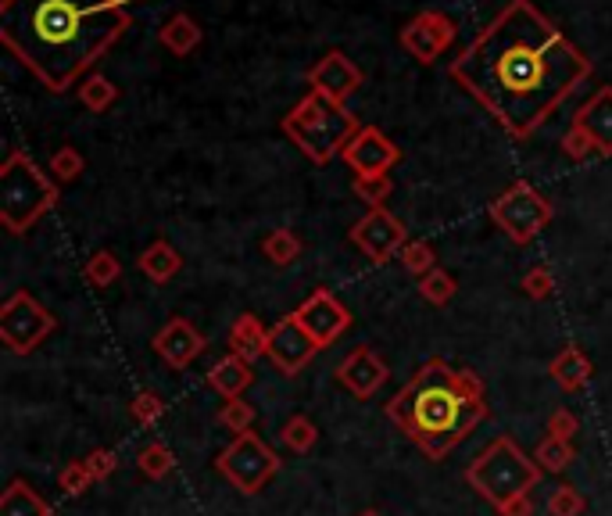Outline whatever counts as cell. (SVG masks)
<instances>
[{
    "label": "cell",
    "instance_id": "1",
    "mask_svg": "<svg viewBox=\"0 0 612 516\" xmlns=\"http://www.w3.org/2000/svg\"><path fill=\"white\" fill-rule=\"evenodd\" d=\"M448 76L509 137L527 140L591 79V58L530 0H509L451 61Z\"/></svg>",
    "mask_w": 612,
    "mask_h": 516
},
{
    "label": "cell",
    "instance_id": "2",
    "mask_svg": "<svg viewBox=\"0 0 612 516\" xmlns=\"http://www.w3.org/2000/svg\"><path fill=\"white\" fill-rule=\"evenodd\" d=\"M129 0H0V43L51 94H68L126 36Z\"/></svg>",
    "mask_w": 612,
    "mask_h": 516
},
{
    "label": "cell",
    "instance_id": "3",
    "mask_svg": "<svg viewBox=\"0 0 612 516\" xmlns=\"http://www.w3.org/2000/svg\"><path fill=\"white\" fill-rule=\"evenodd\" d=\"M387 416L426 459L441 463L487 420L484 380L473 370H455L451 362L430 359L387 402Z\"/></svg>",
    "mask_w": 612,
    "mask_h": 516
},
{
    "label": "cell",
    "instance_id": "4",
    "mask_svg": "<svg viewBox=\"0 0 612 516\" xmlns=\"http://www.w3.org/2000/svg\"><path fill=\"white\" fill-rule=\"evenodd\" d=\"M280 129L290 137V144H298L301 155L312 158L315 165H326L337 155H344V147L362 129V122H358V115L348 112V104H333L323 94L308 90L283 115Z\"/></svg>",
    "mask_w": 612,
    "mask_h": 516
},
{
    "label": "cell",
    "instance_id": "5",
    "mask_svg": "<svg viewBox=\"0 0 612 516\" xmlns=\"http://www.w3.org/2000/svg\"><path fill=\"white\" fill-rule=\"evenodd\" d=\"M58 183L26 151H8L0 165V223L11 237L29 233L43 215L58 205Z\"/></svg>",
    "mask_w": 612,
    "mask_h": 516
},
{
    "label": "cell",
    "instance_id": "6",
    "mask_svg": "<svg viewBox=\"0 0 612 516\" xmlns=\"http://www.w3.org/2000/svg\"><path fill=\"white\" fill-rule=\"evenodd\" d=\"M541 473L544 470L537 466V459L527 456L516 441L502 434L487 448H480V456L466 470V481L480 499L491 502L494 509H502L509 502L530 495L537 488V481H541Z\"/></svg>",
    "mask_w": 612,
    "mask_h": 516
},
{
    "label": "cell",
    "instance_id": "7",
    "mask_svg": "<svg viewBox=\"0 0 612 516\" xmlns=\"http://www.w3.org/2000/svg\"><path fill=\"white\" fill-rule=\"evenodd\" d=\"M487 212H491L494 226H498L512 244L523 248V244L537 241V237L548 230L555 208H552V201L544 198L541 190L534 187V183L516 180L509 190H502V194L491 201Z\"/></svg>",
    "mask_w": 612,
    "mask_h": 516
},
{
    "label": "cell",
    "instance_id": "8",
    "mask_svg": "<svg viewBox=\"0 0 612 516\" xmlns=\"http://www.w3.org/2000/svg\"><path fill=\"white\" fill-rule=\"evenodd\" d=\"M215 470L240 495H258L280 473V456L258 438L255 430H247V434H240V438H233L230 445L222 448L219 459H215Z\"/></svg>",
    "mask_w": 612,
    "mask_h": 516
},
{
    "label": "cell",
    "instance_id": "9",
    "mask_svg": "<svg viewBox=\"0 0 612 516\" xmlns=\"http://www.w3.org/2000/svg\"><path fill=\"white\" fill-rule=\"evenodd\" d=\"M58 330V319L43 309L29 291H15L0 305V341L15 355L36 352Z\"/></svg>",
    "mask_w": 612,
    "mask_h": 516
},
{
    "label": "cell",
    "instance_id": "10",
    "mask_svg": "<svg viewBox=\"0 0 612 516\" xmlns=\"http://www.w3.org/2000/svg\"><path fill=\"white\" fill-rule=\"evenodd\" d=\"M351 244L366 258H373L376 266L391 262L394 255H401V248L408 244V230L401 226L398 215H391L387 208H369L355 226H351Z\"/></svg>",
    "mask_w": 612,
    "mask_h": 516
},
{
    "label": "cell",
    "instance_id": "11",
    "mask_svg": "<svg viewBox=\"0 0 612 516\" xmlns=\"http://www.w3.org/2000/svg\"><path fill=\"white\" fill-rule=\"evenodd\" d=\"M294 319H298L301 327H305V334L312 337L319 348H330V344H337L340 337L348 334V327H351L348 305L333 298L326 287H315V291L308 294L305 301H301L298 309H294Z\"/></svg>",
    "mask_w": 612,
    "mask_h": 516
},
{
    "label": "cell",
    "instance_id": "12",
    "mask_svg": "<svg viewBox=\"0 0 612 516\" xmlns=\"http://www.w3.org/2000/svg\"><path fill=\"white\" fill-rule=\"evenodd\" d=\"M455 36H459V26L444 11H419L412 22H405V29L398 33V43L419 65H434L455 43Z\"/></svg>",
    "mask_w": 612,
    "mask_h": 516
},
{
    "label": "cell",
    "instance_id": "13",
    "mask_svg": "<svg viewBox=\"0 0 612 516\" xmlns=\"http://www.w3.org/2000/svg\"><path fill=\"white\" fill-rule=\"evenodd\" d=\"M344 162L355 176H391V169L401 162V147L394 144L383 129L362 126L344 147Z\"/></svg>",
    "mask_w": 612,
    "mask_h": 516
},
{
    "label": "cell",
    "instance_id": "14",
    "mask_svg": "<svg viewBox=\"0 0 612 516\" xmlns=\"http://www.w3.org/2000/svg\"><path fill=\"white\" fill-rule=\"evenodd\" d=\"M315 352H323V348H319V344L305 334V327L294 319V312H290L287 319H280V323H272V327H269L265 359H269L280 373H287V377H294V373L305 370L308 362L315 359Z\"/></svg>",
    "mask_w": 612,
    "mask_h": 516
},
{
    "label": "cell",
    "instance_id": "15",
    "mask_svg": "<svg viewBox=\"0 0 612 516\" xmlns=\"http://www.w3.org/2000/svg\"><path fill=\"white\" fill-rule=\"evenodd\" d=\"M308 86L333 104H348L362 86V69L344 51H326L308 69Z\"/></svg>",
    "mask_w": 612,
    "mask_h": 516
},
{
    "label": "cell",
    "instance_id": "16",
    "mask_svg": "<svg viewBox=\"0 0 612 516\" xmlns=\"http://www.w3.org/2000/svg\"><path fill=\"white\" fill-rule=\"evenodd\" d=\"M337 380L348 387L358 402H369V398H373L376 391L391 380V366H387V362H383L373 348H366V344H362V348H355L348 359L337 362Z\"/></svg>",
    "mask_w": 612,
    "mask_h": 516
},
{
    "label": "cell",
    "instance_id": "17",
    "mask_svg": "<svg viewBox=\"0 0 612 516\" xmlns=\"http://www.w3.org/2000/svg\"><path fill=\"white\" fill-rule=\"evenodd\" d=\"M204 344L208 341H204V334L190 323V319L172 316L169 323L154 334L151 348L158 352V359H162L165 366H172V370H187L190 362L204 352Z\"/></svg>",
    "mask_w": 612,
    "mask_h": 516
},
{
    "label": "cell",
    "instance_id": "18",
    "mask_svg": "<svg viewBox=\"0 0 612 516\" xmlns=\"http://www.w3.org/2000/svg\"><path fill=\"white\" fill-rule=\"evenodd\" d=\"M577 126L587 129V137L595 140V151L602 158H612V86H598L573 115Z\"/></svg>",
    "mask_w": 612,
    "mask_h": 516
},
{
    "label": "cell",
    "instance_id": "19",
    "mask_svg": "<svg viewBox=\"0 0 612 516\" xmlns=\"http://www.w3.org/2000/svg\"><path fill=\"white\" fill-rule=\"evenodd\" d=\"M548 373H552V380L562 387V391L580 395V391L591 384V373H595V366H591V359H587V352L580 348V344H566V348H562V352L552 359Z\"/></svg>",
    "mask_w": 612,
    "mask_h": 516
},
{
    "label": "cell",
    "instance_id": "20",
    "mask_svg": "<svg viewBox=\"0 0 612 516\" xmlns=\"http://www.w3.org/2000/svg\"><path fill=\"white\" fill-rule=\"evenodd\" d=\"M265 344H269V327L255 312H240L230 327V352L244 362H258L265 355Z\"/></svg>",
    "mask_w": 612,
    "mask_h": 516
},
{
    "label": "cell",
    "instance_id": "21",
    "mask_svg": "<svg viewBox=\"0 0 612 516\" xmlns=\"http://www.w3.org/2000/svg\"><path fill=\"white\" fill-rule=\"evenodd\" d=\"M255 373H251V362H244L240 355L226 352L212 370H208V384L219 391L222 398H244V391L251 387Z\"/></svg>",
    "mask_w": 612,
    "mask_h": 516
},
{
    "label": "cell",
    "instance_id": "22",
    "mask_svg": "<svg viewBox=\"0 0 612 516\" xmlns=\"http://www.w3.org/2000/svg\"><path fill=\"white\" fill-rule=\"evenodd\" d=\"M0 516H54V509L33 484L15 477V481H8V488L0 491Z\"/></svg>",
    "mask_w": 612,
    "mask_h": 516
},
{
    "label": "cell",
    "instance_id": "23",
    "mask_svg": "<svg viewBox=\"0 0 612 516\" xmlns=\"http://www.w3.org/2000/svg\"><path fill=\"white\" fill-rule=\"evenodd\" d=\"M136 269H140L147 280H154V284H169L172 276L183 269V255H179L169 241H154V244H147V248L140 251Z\"/></svg>",
    "mask_w": 612,
    "mask_h": 516
},
{
    "label": "cell",
    "instance_id": "24",
    "mask_svg": "<svg viewBox=\"0 0 612 516\" xmlns=\"http://www.w3.org/2000/svg\"><path fill=\"white\" fill-rule=\"evenodd\" d=\"M201 40H204L201 26H197V22L187 15V11L172 15L169 22H165V26L158 29V43H162L165 51L176 54V58H187V54H194L197 47H201Z\"/></svg>",
    "mask_w": 612,
    "mask_h": 516
},
{
    "label": "cell",
    "instance_id": "25",
    "mask_svg": "<svg viewBox=\"0 0 612 516\" xmlns=\"http://www.w3.org/2000/svg\"><path fill=\"white\" fill-rule=\"evenodd\" d=\"M76 97H79V104H83L86 112L101 115V112H108L111 104L119 101V86L111 83L108 76H101V72H90V76L76 86Z\"/></svg>",
    "mask_w": 612,
    "mask_h": 516
},
{
    "label": "cell",
    "instance_id": "26",
    "mask_svg": "<svg viewBox=\"0 0 612 516\" xmlns=\"http://www.w3.org/2000/svg\"><path fill=\"white\" fill-rule=\"evenodd\" d=\"M301 251H305V244H301V237L294 230H287V226H280V230H269L262 241V255L269 258L272 266H294L301 258Z\"/></svg>",
    "mask_w": 612,
    "mask_h": 516
},
{
    "label": "cell",
    "instance_id": "27",
    "mask_svg": "<svg viewBox=\"0 0 612 516\" xmlns=\"http://www.w3.org/2000/svg\"><path fill=\"white\" fill-rule=\"evenodd\" d=\"M83 276L90 280L94 287H115L122 280V262H119V255L115 251H108V248H97L94 255L86 258V266H83Z\"/></svg>",
    "mask_w": 612,
    "mask_h": 516
},
{
    "label": "cell",
    "instance_id": "28",
    "mask_svg": "<svg viewBox=\"0 0 612 516\" xmlns=\"http://www.w3.org/2000/svg\"><path fill=\"white\" fill-rule=\"evenodd\" d=\"M136 470L151 477V481H165L172 470H176V456H172V448L165 441H151V445L140 448V456H136Z\"/></svg>",
    "mask_w": 612,
    "mask_h": 516
},
{
    "label": "cell",
    "instance_id": "29",
    "mask_svg": "<svg viewBox=\"0 0 612 516\" xmlns=\"http://www.w3.org/2000/svg\"><path fill=\"white\" fill-rule=\"evenodd\" d=\"M534 459L537 466H541L544 473H562V470H570L573 459H577V448L570 445V441H555L544 434L541 445L534 448Z\"/></svg>",
    "mask_w": 612,
    "mask_h": 516
},
{
    "label": "cell",
    "instance_id": "30",
    "mask_svg": "<svg viewBox=\"0 0 612 516\" xmlns=\"http://www.w3.org/2000/svg\"><path fill=\"white\" fill-rule=\"evenodd\" d=\"M280 441L290 448V452H298V456H305V452H312L315 445H319V427H315L308 416H290L287 423L280 427Z\"/></svg>",
    "mask_w": 612,
    "mask_h": 516
},
{
    "label": "cell",
    "instance_id": "31",
    "mask_svg": "<svg viewBox=\"0 0 612 516\" xmlns=\"http://www.w3.org/2000/svg\"><path fill=\"white\" fill-rule=\"evenodd\" d=\"M419 298L430 301V305H448L455 294H459V284H455V276L448 269H430L426 276H419Z\"/></svg>",
    "mask_w": 612,
    "mask_h": 516
},
{
    "label": "cell",
    "instance_id": "32",
    "mask_svg": "<svg viewBox=\"0 0 612 516\" xmlns=\"http://www.w3.org/2000/svg\"><path fill=\"white\" fill-rule=\"evenodd\" d=\"M83 169H86V158L79 155V147H72V144L58 147L51 155V162H47V172H51V180L58 183V187L76 183L79 176H83Z\"/></svg>",
    "mask_w": 612,
    "mask_h": 516
},
{
    "label": "cell",
    "instance_id": "33",
    "mask_svg": "<svg viewBox=\"0 0 612 516\" xmlns=\"http://www.w3.org/2000/svg\"><path fill=\"white\" fill-rule=\"evenodd\" d=\"M215 420H219V427L230 430L233 438H240V434H247L251 423H255V409H251V402H244V398H222Z\"/></svg>",
    "mask_w": 612,
    "mask_h": 516
},
{
    "label": "cell",
    "instance_id": "34",
    "mask_svg": "<svg viewBox=\"0 0 612 516\" xmlns=\"http://www.w3.org/2000/svg\"><path fill=\"white\" fill-rule=\"evenodd\" d=\"M391 190V176H355V183H351V194L358 201H366L369 208H383V201L391 198Z\"/></svg>",
    "mask_w": 612,
    "mask_h": 516
},
{
    "label": "cell",
    "instance_id": "35",
    "mask_svg": "<svg viewBox=\"0 0 612 516\" xmlns=\"http://www.w3.org/2000/svg\"><path fill=\"white\" fill-rule=\"evenodd\" d=\"M401 266L412 276H426L430 269H437V251L430 241H408L401 248Z\"/></svg>",
    "mask_w": 612,
    "mask_h": 516
},
{
    "label": "cell",
    "instance_id": "36",
    "mask_svg": "<svg viewBox=\"0 0 612 516\" xmlns=\"http://www.w3.org/2000/svg\"><path fill=\"white\" fill-rule=\"evenodd\" d=\"M584 509H587V499L573 484H559L552 491V499H548V513L552 516H584Z\"/></svg>",
    "mask_w": 612,
    "mask_h": 516
},
{
    "label": "cell",
    "instance_id": "37",
    "mask_svg": "<svg viewBox=\"0 0 612 516\" xmlns=\"http://www.w3.org/2000/svg\"><path fill=\"white\" fill-rule=\"evenodd\" d=\"M90 484H94V477H90V470H86V463L83 459H72V463H65L61 466V473H58V488L65 491V495H86L90 491Z\"/></svg>",
    "mask_w": 612,
    "mask_h": 516
},
{
    "label": "cell",
    "instance_id": "38",
    "mask_svg": "<svg viewBox=\"0 0 612 516\" xmlns=\"http://www.w3.org/2000/svg\"><path fill=\"white\" fill-rule=\"evenodd\" d=\"M129 413H133L136 423H144V427H154V423L165 416V402L154 391H140V395L129 402Z\"/></svg>",
    "mask_w": 612,
    "mask_h": 516
},
{
    "label": "cell",
    "instance_id": "39",
    "mask_svg": "<svg viewBox=\"0 0 612 516\" xmlns=\"http://www.w3.org/2000/svg\"><path fill=\"white\" fill-rule=\"evenodd\" d=\"M523 294L527 298H534V301H544V298H552V291H555V276H552V269L548 266H534V269H527L523 273Z\"/></svg>",
    "mask_w": 612,
    "mask_h": 516
},
{
    "label": "cell",
    "instance_id": "40",
    "mask_svg": "<svg viewBox=\"0 0 612 516\" xmlns=\"http://www.w3.org/2000/svg\"><path fill=\"white\" fill-rule=\"evenodd\" d=\"M562 155L573 158V162H584L587 155H598V151H595V140L587 137V129H584V126H577V122H573V126L566 129V137H562Z\"/></svg>",
    "mask_w": 612,
    "mask_h": 516
},
{
    "label": "cell",
    "instance_id": "41",
    "mask_svg": "<svg viewBox=\"0 0 612 516\" xmlns=\"http://www.w3.org/2000/svg\"><path fill=\"white\" fill-rule=\"evenodd\" d=\"M83 463H86V470H90V477H94V484L108 481L111 473L119 470V456H115L111 448H94V452H90Z\"/></svg>",
    "mask_w": 612,
    "mask_h": 516
},
{
    "label": "cell",
    "instance_id": "42",
    "mask_svg": "<svg viewBox=\"0 0 612 516\" xmlns=\"http://www.w3.org/2000/svg\"><path fill=\"white\" fill-rule=\"evenodd\" d=\"M548 438H555V441H570L573 445V438H577V430H580V420L577 416L570 413V409H555L552 416H548Z\"/></svg>",
    "mask_w": 612,
    "mask_h": 516
},
{
    "label": "cell",
    "instance_id": "43",
    "mask_svg": "<svg viewBox=\"0 0 612 516\" xmlns=\"http://www.w3.org/2000/svg\"><path fill=\"white\" fill-rule=\"evenodd\" d=\"M498 516H534V502H530V495H523V499L498 509Z\"/></svg>",
    "mask_w": 612,
    "mask_h": 516
},
{
    "label": "cell",
    "instance_id": "44",
    "mask_svg": "<svg viewBox=\"0 0 612 516\" xmlns=\"http://www.w3.org/2000/svg\"><path fill=\"white\" fill-rule=\"evenodd\" d=\"M358 516H383V513H376V509H362Z\"/></svg>",
    "mask_w": 612,
    "mask_h": 516
}]
</instances>
